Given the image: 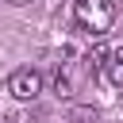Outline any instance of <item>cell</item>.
<instances>
[{
	"instance_id": "obj_1",
	"label": "cell",
	"mask_w": 123,
	"mask_h": 123,
	"mask_svg": "<svg viewBox=\"0 0 123 123\" xmlns=\"http://www.w3.org/2000/svg\"><path fill=\"white\" fill-rule=\"evenodd\" d=\"M73 19H77L81 31H88V35L100 38L115 23V0H77L73 4Z\"/></svg>"
},
{
	"instance_id": "obj_2",
	"label": "cell",
	"mask_w": 123,
	"mask_h": 123,
	"mask_svg": "<svg viewBox=\"0 0 123 123\" xmlns=\"http://www.w3.org/2000/svg\"><path fill=\"white\" fill-rule=\"evenodd\" d=\"M8 92H12L15 100H35V96L42 92V73L31 69V65H19V69L8 77Z\"/></svg>"
},
{
	"instance_id": "obj_3",
	"label": "cell",
	"mask_w": 123,
	"mask_h": 123,
	"mask_svg": "<svg viewBox=\"0 0 123 123\" xmlns=\"http://www.w3.org/2000/svg\"><path fill=\"white\" fill-rule=\"evenodd\" d=\"M104 69H108V81H111L115 88H123V46H115V50L108 54V65H104Z\"/></svg>"
},
{
	"instance_id": "obj_4",
	"label": "cell",
	"mask_w": 123,
	"mask_h": 123,
	"mask_svg": "<svg viewBox=\"0 0 123 123\" xmlns=\"http://www.w3.org/2000/svg\"><path fill=\"white\" fill-rule=\"evenodd\" d=\"M69 123H96V108L92 104H69Z\"/></svg>"
},
{
	"instance_id": "obj_5",
	"label": "cell",
	"mask_w": 123,
	"mask_h": 123,
	"mask_svg": "<svg viewBox=\"0 0 123 123\" xmlns=\"http://www.w3.org/2000/svg\"><path fill=\"white\" fill-rule=\"evenodd\" d=\"M54 88H58V96H69V92H73V77H69V69H58Z\"/></svg>"
},
{
	"instance_id": "obj_6",
	"label": "cell",
	"mask_w": 123,
	"mask_h": 123,
	"mask_svg": "<svg viewBox=\"0 0 123 123\" xmlns=\"http://www.w3.org/2000/svg\"><path fill=\"white\" fill-rule=\"evenodd\" d=\"M108 54H111V50H104V46H96V50H92V54L85 58V62H88V69H104V65H108Z\"/></svg>"
},
{
	"instance_id": "obj_7",
	"label": "cell",
	"mask_w": 123,
	"mask_h": 123,
	"mask_svg": "<svg viewBox=\"0 0 123 123\" xmlns=\"http://www.w3.org/2000/svg\"><path fill=\"white\" fill-rule=\"evenodd\" d=\"M0 123H15V119H12V115H0Z\"/></svg>"
},
{
	"instance_id": "obj_8",
	"label": "cell",
	"mask_w": 123,
	"mask_h": 123,
	"mask_svg": "<svg viewBox=\"0 0 123 123\" xmlns=\"http://www.w3.org/2000/svg\"><path fill=\"white\" fill-rule=\"evenodd\" d=\"M8 4H27V0H8Z\"/></svg>"
}]
</instances>
